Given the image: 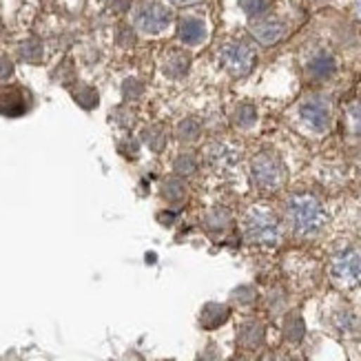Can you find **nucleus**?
<instances>
[{
	"label": "nucleus",
	"mask_w": 361,
	"mask_h": 361,
	"mask_svg": "<svg viewBox=\"0 0 361 361\" xmlns=\"http://www.w3.org/2000/svg\"><path fill=\"white\" fill-rule=\"evenodd\" d=\"M160 193L169 204H179V202L186 200V184L179 175H173V177L164 179L162 186H160Z\"/></svg>",
	"instance_id": "17"
},
{
	"label": "nucleus",
	"mask_w": 361,
	"mask_h": 361,
	"mask_svg": "<svg viewBox=\"0 0 361 361\" xmlns=\"http://www.w3.org/2000/svg\"><path fill=\"white\" fill-rule=\"evenodd\" d=\"M29 109V96L20 87L0 89V113L7 118H18Z\"/></svg>",
	"instance_id": "9"
},
{
	"label": "nucleus",
	"mask_w": 361,
	"mask_h": 361,
	"mask_svg": "<svg viewBox=\"0 0 361 361\" xmlns=\"http://www.w3.org/2000/svg\"><path fill=\"white\" fill-rule=\"evenodd\" d=\"M169 3L175 7H193V5H200L202 0H169Z\"/></svg>",
	"instance_id": "34"
},
{
	"label": "nucleus",
	"mask_w": 361,
	"mask_h": 361,
	"mask_svg": "<svg viewBox=\"0 0 361 361\" xmlns=\"http://www.w3.org/2000/svg\"><path fill=\"white\" fill-rule=\"evenodd\" d=\"M346 131H348L353 138H361V100L350 102L346 107Z\"/></svg>",
	"instance_id": "23"
},
{
	"label": "nucleus",
	"mask_w": 361,
	"mask_h": 361,
	"mask_svg": "<svg viewBox=\"0 0 361 361\" xmlns=\"http://www.w3.org/2000/svg\"><path fill=\"white\" fill-rule=\"evenodd\" d=\"M231 361H244V359H239V357H237V359H231Z\"/></svg>",
	"instance_id": "37"
},
{
	"label": "nucleus",
	"mask_w": 361,
	"mask_h": 361,
	"mask_svg": "<svg viewBox=\"0 0 361 361\" xmlns=\"http://www.w3.org/2000/svg\"><path fill=\"white\" fill-rule=\"evenodd\" d=\"M118 151L122 153L125 158H138L140 146H138V142H135L133 138H125V140L118 142Z\"/></svg>",
	"instance_id": "31"
},
{
	"label": "nucleus",
	"mask_w": 361,
	"mask_h": 361,
	"mask_svg": "<svg viewBox=\"0 0 361 361\" xmlns=\"http://www.w3.org/2000/svg\"><path fill=\"white\" fill-rule=\"evenodd\" d=\"M173 171H175V175H179V177H193L195 173L200 171V162H198V158H195L193 153L184 151V153H179V156L175 158V162H173Z\"/></svg>",
	"instance_id": "21"
},
{
	"label": "nucleus",
	"mask_w": 361,
	"mask_h": 361,
	"mask_svg": "<svg viewBox=\"0 0 361 361\" xmlns=\"http://www.w3.org/2000/svg\"><path fill=\"white\" fill-rule=\"evenodd\" d=\"M191 67V56L182 49H171L162 60V71L167 73L169 78H184Z\"/></svg>",
	"instance_id": "14"
},
{
	"label": "nucleus",
	"mask_w": 361,
	"mask_h": 361,
	"mask_svg": "<svg viewBox=\"0 0 361 361\" xmlns=\"http://www.w3.org/2000/svg\"><path fill=\"white\" fill-rule=\"evenodd\" d=\"M142 142L148 146V151L162 153L164 148H167L169 135H167V131H164L160 125H153V127H146V129L142 131Z\"/></svg>",
	"instance_id": "19"
},
{
	"label": "nucleus",
	"mask_w": 361,
	"mask_h": 361,
	"mask_svg": "<svg viewBox=\"0 0 361 361\" xmlns=\"http://www.w3.org/2000/svg\"><path fill=\"white\" fill-rule=\"evenodd\" d=\"M248 173L255 189L264 193H275L286 182V167L281 158L273 151H260L258 156H253Z\"/></svg>",
	"instance_id": "3"
},
{
	"label": "nucleus",
	"mask_w": 361,
	"mask_h": 361,
	"mask_svg": "<svg viewBox=\"0 0 361 361\" xmlns=\"http://www.w3.org/2000/svg\"><path fill=\"white\" fill-rule=\"evenodd\" d=\"M220 63L233 76H248L255 67V51L246 42H227L220 49Z\"/></svg>",
	"instance_id": "6"
},
{
	"label": "nucleus",
	"mask_w": 361,
	"mask_h": 361,
	"mask_svg": "<svg viewBox=\"0 0 361 361\" xmlns=\"http://www.w3.org/2000/svg\"><path fill=\"white\" fill-rule=\"evenodd\" d=\"M13 73V65H11V60L5 58V56H0V80H7L9 76Z\"/></svg>",
	"instance_id": "32"
},
{
	"label": "nucleus",
	"mask_w": 361,
	"mask_h": 361,
	"mask_svg": "<svg viewBox=\"0 0 361 361\" xmlns=\"http://www.w3.org/2000/svg\"><path fill=\"white\" fill-rule=\"evenodd\" d=\"M335 326H337L339 333H343V335H357L359 330H361L359 319L355 317L353 312H348V310H343V312H339V315H337Z\"/></svg>",
	"instance_id": "24"
},
{
	"label": "nucleus",
	"mask_w": 361,
	"mask_h": 361,
	"mask_svg": "<svg viewBox=\"0 0 361 361\" xmlns=\"http://www.w3.org/2000/svg\"><path fill=\"white\" fill-rule=\"evenodd\" d=\"M251 34L255 36L258 42L270 47V44L279 42L286 36V25L281 20H275V18H264V20H258L251 27Z\"/></svg>",
	"instance_id": "10"
},
{
	"label": "nucleus",
	"mask_w": 361,
	"mask_h": 361,
	"mask_svg": "<svg viewBox=\"0 0 361 361\" xmlns=\"http://www.w3.org/2000/svg\"><path fill=\"white\" fill-rule=\"evenodd\" d=\"M304 333H306V326H304L302 315H299V312H291L289 317L284 319V335H286V339L297 343V341H302Z\"/></svg>",
	"instance_id": "22"
},
{
	"label": "nucleus",
	"mask_w": 361,
	"mask_h": 361,
	"mask_svg": "<svg viewBox=\"0 0 361 361\" xmlns=\"http://www.w3.org/2000/svg\"><path fill=\"white\" fill-rule=\"evenodd\" d=\"M242 233L255 246L273 248L281 242V222L273 208L264 204L251 206L242 217Z\"/></svg>",
	"instance_id": "2"
},
{
	"label": "nucleus",
	"mask_w": 361,
	"mask_h": 361,
	"mask_svg": "<svg viewBox=\"0 0 361 361\" xmlns=\"http://www.w3.org/2000/svg\"><path fill=\"white\" fill-rule=\"evenodd\" d=\"M231 317V308L227 304L220 302H208L204 304L202 312H200V326L204 330H217L220 326H224Z\"/></svg>",
	"instance_id": "12"
},
{
	"label": "nucleus",
	"mask_w": 361,
	"mask_h": 361,
	"mask_svg": "<svg viewBox=\"0 0 361 361\" xmlns=\"http://www.w3.org/2000/svg\"><path fill=\"white\" fill-rule=\"evenodd\" d=\"M237 341L246 350H258L264 341V326L258 319H246L237 328Z\"/></svg>",
	"instance_id": "13"
},
{
	"label": "nucleus",
	"mask_w": 361,
	"mask_h": 361,
	"mask_svg": "<svg viewBox=\"0 0 361 361\" xmlns=\"http://www.w3.org/2000/svg\"><path fill=\"white\" fill-rule=\"evenodd\" d=\"M73 98H76V102L80 104L82 109H94L96 104H98V91L91 87H80L76 94H73Z\"/></svg>",
	"instance_id": "26"
},
{
	"label": "nucleus",
	"mask_w": 361,
	"mask_h": 361,
	"mask_svg": "<svg viewBox=\"0 0 361 361\" xmlns=\"http://www.w3.org/2000/svg\"><path fill=\"white\" fill-rule=\"evenodd\" d=\"M20 56H23L25 60H29V63H38V60L42 58V47H40V42H38V40H27V42H23Z\"/></svg>",
	"instance_id": "27"
},
{
	"label": "nucleus",
	"mask_w": 361,
	"mask_h": 361,
	"mask_svg": "<svg viewBox=\"0 0 361 361\" xmlns=\"http://www.w3.org/2000/svg\"><path fill=\"white\" fill-rule=\"evenodd\" d=\"M330 277L343 289H355L361 284V251L343 248L330 262Z\"/></svg>",
	"instance_id": "5"
},
{
	"label": "nucleus",
	"mask_w": 361,
	"mask_h": 361,
	"mask_svg": "<svg viewBox=\"0 0 361 361\" xmlns=\"http://www.w3.org/2000/svg\"><path fill=\"white\" fill-rule=\"evenodd\" d=\"M142 94H144V84L140 80L129 78V80L122 82V96H125V100H138Z\"/></svg>",
	"instance_id": "28"
},
{
	"label": "nucleus",
	"mask_w": 361,
	"mask_h": 361,
	"mask_svg": "<svg viewBox=\"0 0 361 361\" xmlns=\"http://www.w3.org/2000/svg\"><path fill=\"white\" fill-rule=\"evenodd\" d=\"M202 222H204V229L206 231H210V233H224V231L231 229L233 215H231L229 208L213 206V208H208L206 213H204V220Z\"/></svg>",
	"instance_id": "15"
},
{
	"label": "nucleus",
	"mask_w": 361,
	"mask_h": 361,
	"mask_svg": "<svg viewBox=\"0 0 361 361\" xmlns=\"http://www.w3.org/2000/svg\"><path fill=\"white\" fill-rule=\"evenodd\" d=\"M202 160L215 171H229L239 160V148L229 140H210L202 148Z\"/></svg>",
	"instance_id": "7"
},
{
	"label": "nucleus",
	"mask_w": 361,
	"mask_h": 361,
	"mask_svg": "<svg viewBox=\"0 0 361 361\" xmlns=\"http://www.w3.org/2000/svg\"><path fill=\"white\" fill-rule=\"evenodd\" d=\"M255 122H258V109L251 102H242L237 104V109L233 111V125L237 129H251Z\"/></svg>",
	"instance_id": "20"
},
{
	"label": "nucleus",
	"mask_w": 361,
	"mask_h": 361,
	"mask_svg": "<svg viewBox=\"0 0 361 361\" xmlns=\"http://www.w3.org/2000/svg\"><path fill=\"white\" fill-rule=\"evenodd\" d=\"M239 7H242L246 16L258 18L270 9V0H239Z\"/></svg>",
	"instance_id": "25"
},
{
	"label": "nucleus",
	"mask_w": 361,
	"mask_h": 361,
	"mask_svg": "<svg viewBox=\"0 0 361 361\" xmlns=\"http://www.w3.org/2000/svg\"><path fill=\"white\" fill-rule=\"evenodd\" d=\"M286 220L299 237L317 235L326 224V208L312 193H293L286 202Z\"/></svg>",
	"instance_id": "1"
},
{
	"label": "nucleus",
	"mask_w": 361,
	"mask_h": 361,
	"mask_svg": "<svg viewBox=\"0 0 361 361\" xmlns=\"http://www.w3.org/2000/svg\"><path fill=\"white\" fill-rule=\"evenodd\" d=\"M109 9L115 13H125L131 9V0H109Z\"/></svg>",
	"instance_id": "33"
},
{
	"label": "nucleus",
	"mask_w": 361,
	"mask_h": 361,
	"mask_svg": "<svg viewBox=\"0 0 361 361\" xmlns=\"http://www.w3.org/2000/svg\"><path fill=\"white\" fill-rule=\"evenodd\" d=\"M262 361H281V359H279L275 353H268V355H264V357H262Z\"/></svg>",
	"instance_id": "35"
},
{
	"label": "nucleus",
	"mask_w": 361,
	"mask_h": 361,
	"mask_svg": "<svg viewBox=\"0 0 361 361\" xmlns=\"http://www.w3.org/2000/svg\"><path fill=\"white\" fill-rule=\"evenodd\" d=\"M357 171H359V175H361V156H359V160H357Z\"/></svg>",
	"instance_id": "36"
},
{
	"label": "nucleus",
	"mask_w": 361,
	"mask_h": 361,
	"mask_svg": "<svg viewBox=\"0 0 361 361\" xmlns=\"http://www.w3.org/2000/svg\"><path fill=\"white\" fill-rule=\"evenodd\" d=\"M299 120L310 129L324 133L330 127V107L322 98H308L299 104Z\"/></svg>",
	"instance_id": "8"
},
{
	"label": "nucleus",
	"mask_w": 361,
	"mask_h": 361,
	"mask_svg": "<svg viewBox=\"0 0 361 361\" xmlns=\"http://www.w3.org/2000/svg\"><path fill=\"white\" fill-rule=\"evenodd\" d=\"M200 135H202V125H200V120H195V118H184L182 122H177L175 127V138L182 144L198 142Z\"/></svg>",
	"instance_id": "18"
},
{
	"label": "nucleus",
	"mask_w": 361,
	"mask_h": 361,
	"mask_svg": "<svg viewBox=\"0 0 361 361\" xmlns=\"http://www.w3.org/2000/svg\"><path fill=\"white\" fill-rule=\"evenodd\" d=\"M231 299L237 304H242V306H248L255 302V289H251V286H239V289L233 291Z\"/></svg>",
	"instance_id": "29"
},
{
	"label": "nucleus",
	"mask_w": 361,
	"mask_h": 361,
	"mask_svg": "<svg viewBox=\"0 0 361 361\" xmlns=\"http://www.w3.org/2000/svg\"><path fill=\"white\" fill-rule=\"evenodd\" d=\"M306 69H308V76L310 78H315V80H326V78H330L335 73L337 65H335V58L333 56L326 53V51H319L317 56H312L308 60Z\"/></svg>",
	"instance_id": "16"
},
{
	"label": "nucleus",
	"mask_w": 361,
	"mask_h": 361,
	"mask_svg": "<svg viewBox=\"0 0 361 361\" xmlns=\"http://www.w3.org/2000/svg\"><path fill=\"white\" fill-rule=\"evenodd\" d=\"M177 38L182 40L189 47H195V44H202L206 38V23L202 18L195 16H186L179 20L177 25Z\"/></svg>",
	"instance_id": "11"
},
{
	"label": "nucleus",
	"mask_w": 361,
	"mask_h": 361,
	"mask_svg": "<svg viewBox=\"0 0 361 361\" xmlns=\"http://www.w3.org/2000/svg\"><path fill=\"white\" fill-rule=\"evenodd\" d=\"M111 118L115 120V122H118L120 127H125V129H129V127L135 122V113H133V111H129V109H125V107L115 109V111L111 113Z\"/></svg>",
	"instance_id": "30"
},
{
	"label": "nucleus",
	"mask_w": 361,
	"mask_h": 361,
	"mask_svg": "<svg viewBox=\"0 0 361 361\" xmlns=\"http://www.w3.org/2000/svg\"><path fill=\"white\" fill-rule=\"evenodd\" d=\"M173 20V13L167 5L160 3H140L133 9V27L142 34L158 36Z\"/></svg>",
	"instance_id": "4"
}]
</instances>
